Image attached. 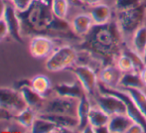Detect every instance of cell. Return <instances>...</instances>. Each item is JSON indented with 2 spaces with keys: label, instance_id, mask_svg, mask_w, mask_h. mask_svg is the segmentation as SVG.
I'll return each mask as SVG.
<instances>
[{
  "label": "cell",
  "instance_id": "1",
  "mask_svg": "<svg viewBox=\"0 0 146 133\" xmlns=\"http://www.w3.org/2000/svg\"><path fill=\"white\" fill-rule=\"evenodd\" d=\"M123 37L116 20L100 25L94 24L90 32L84 36L80 48L100 62L102 67L113 65L122 52Z\"/></svg>",
  "mask_w": 146,
  "mask_h": 133
},
{
  "label": "cell",
  "instance_id": "2",
  "mask_svg": "<svg viewBox=\"0 0 146 133\" xmlns=\"http://www.w3.org/2000/svg\"><path fill=\"white\" fill-rule=\"evenodd\" d=\"M146 19V2L143 1L139 6L124 11H118L116 22L123 36H132L134 32L142 25Z\"/></svg>",
  "mask_w": 146,
  "mask_h": 133
},
{
  "label": "cell",
  "instance_id": "3",
  "mask_svg": "<svg viewBox=\"0 0 146 133\" xmlns=\"http://www.w3.org/2000/svg\"><path fill=\"white\" fill-rule=\"evenodd\" d=\"M98 91L102 93H108V95H112L114 97H118L119 99H121L123 101V103L125 104V108H126V114L133 120V122L140 124L143 126V128L145 129L146 132V117L144 114L140 111V109L138 108V106L136 105V103L134 102V100L131 99V97L123 89H119L117 87H110L104 85V83H102L98 81Z\"/></svg>",
  "mask_w": 146,
  "mask_h": 133
},
{
  "label": "cell",
  "instance_id": "4",
  "mask_svg": "<svg viewBox=\"0 0 146 133\" xmlns=\"http://www.w3.org/2000/svg\"><path fill=\"white\" fill-rule=\"evenodd\" d=\"M77 50L73 47L66 45L55 50L46 61L45 67L49 71H60L72 67L78 60Z\"/></svg>",
  "mask_w": 146,
  "mask_h": 133
},
{
  "label": "cell",
  "instance_id": "5",
  "mask_svg": "<svg viewBox=\"0 0 146 133\" xmlns=\"http://www.w3.org/2000/svg\"><path fill=\"white\" fill-rule=\"evenodd\" d=\"M78 101L79 100L77 99L57 95V97L50 100L45 99L41 109L42 113H57L77 116Z\"/></svg>",
  "mask_w": 146,
  "mask_h": 133
},
{
  "label": "cell",
  "instance_id": "6",
  "mask_svg": "<svg viewBox=\"0 0 146 133\" xmlns=\"http://www.w3.org/2000/svg\"><path fill=\"white\" fill-rule=\"evenodd\" d=\"M72 71L83 85L88 95L94 97L98 93V75L94 67L88 65H77L72 67Z\"/></svg>",
  "mask_w": 146,
  "mask_h": 133
},
{
  "label": "cell",
  "instance_id": "7",
  "mask_svg": "<svg viewBox=\"0 0 146 133\" xmlns=\"http://www.w3.org/2000/svg\"><path fill=\"white\" fill-rule=\"evenodd\" d=\"M0 107L16 114L28 107V105L20 91L12 89H0Z\"/></svg>",
  "mask_w": 146,
  "mask_h": 133
},
{
  "label": "cell",
  "instance_id": "8",
  "mask_svg": "<svg viewBox=\"0 0 146 133\" xmlns=\"http://www.w3.org/2000/svg\"><path fill=\"white\" fill-rule=\"evenodd\" d=\"M96 105L98 106L100 109L104 110L106 113L110 116L115 115V114L126 113L125 104L121 99L108 93H102L100 91L94 95Z\"/></svg>",
  "mask_w": 146,
  "mask_h": 133
},
{
  "label": "cell",
  "instance_id": "9",
  "mask_svg": "<svg viewBox=\"0 0 146 133\" xmlns=\"http://www.w3.org/2000/svg\"><path fill=\"white\" fill-rule=\"evenodd\" d=\"M54 51V42L47 37L36 36L30 42V52L35 58H48Z\"/></svg>",
  "mask_w": 146,
  "mask_h": 133
},
{
  "label": "cell",
  "instance_id": "10",
  "mask_svg": "<svg viewBox=\"0 0 146 133\" xmlns=\"http://www.w3.org/2000/svg\"><path fill=\"white\" fill-rule=\"evenodd\" d=\"M54 91L57 95L68 99H73L79 100L85 95H88L86 89H84L83 85L80 83V81L77 79L72 83H59L56 85L54 87Z\"/></svg>",
  "mask_w": 146,
  "mask_h": 133
},
{
  "label": "cell",
  "instance_id": "11",
  "mask_svg": "<svg viewBox=\"0 0 146 133\" xmlns=\"http://www.w3.org/2000/svg\"><path fill=\"white\" fill-rule=\"evenodd\" d=\"M3 19L5 20L6 24H7L10 36L18 42H23V40L21 39V35H20L21 23H20L19 18L16 14V8L11 5H6Z\"/></svg>",
  "mask_w": 146,
  "mask_h": 133
},
{
  "label": "cell",
  "instance_id": "12",
  "mask_svg": "<svg viewBox=\"0 0 146 133\" xmlns=\"http://www.w3.org/2000/svg\"><path fill=\"white\" fill-rule=\"evenodd\" d=\"M122 71L116 67L115 64L108 65L102 67L98 73V81L104 85L110 87H118Z\"/></svg>",
  "mask_w": 146,
  "mask_h": 133
},
{
  "label": "cell",
  "instance_id": "13",
  "mask_svg": "<svg viewBox=\"0 0 146 133\" xmlns=\"http://www.w3.org/2000/svg\"><path fill=\"white\" fill-rule=\"evenodd\" d=\"M38 116L50 120L54 122L57 127L70 128L72 130L78 129L79 127V118L74 115H67V114H57V113H40Z\"/></svg>",
  "mask_w": 146,
  "mask_h": 133
},
{
  "label": "cell",
  "instance_id": "14",
  "mask_svg": "<svg viewBox=\"0 0 146 133\" xmlns=\"http://www.w3.org/2000/svg\"><path fill=\"white\" fill-rule=\"evenodd\" d=\"M71 25L74 34L80 37H84L90 32L94 24L90 13H80L73 18Z\"/></svg>",
  "mask_w": 146,
  "mask_h": 133
},
{
  "label": "cell",
  "instance_id": "15",
  "mask_svg": "<svg viewBox=\"0 0 146 133\" xmlns=\"http://www.w3.org/2000/svg\"><path fill=\"white\" fill-rule=\"evenodd\" d=\"M90 15L94 21V24L96 25L106 24L112 20V10L108 4L100 2L98 4L90 6Z\"/></svg>",
  "mask_w": 146,
  "mask_h": 133
},
{
  "label": "cell",
  "instance_id": "16",
  "mask_svg": "<svg viewBox=\"0 0 146 133\" xmlns=\"http://www.w3.org/2000/svg\"><path fill=\"white\" fill-rule=\"evenodd\" d=\"M133 120L126 113L115 114L110 116V121L108 123V132L110 133H124L127 132Z\"/></svg>",
  "mask_w": 146,
  "mask_h": 133
},
{
  "label": "cell",
  "instance_id": "17",
  "mask_svg": "<svg viewBox=\"0 0 146 133\" xmlns=\"http://www.w3.org/2000/svg\"><path fill=\"white\" fill-rule=\"evenodd\" d=\"M90 108H92V104H90L88 95H85L78 101L77 116L79 118L78 130H80V131H83L88 125V114H90Z\"/></svg>",
  "mask_w": 146,
  "mask_h": 133
},
{
  "label": "cell",
  "instance_id": "18",
  "mask_svg": "<svg viewBox=\"0 0 146 133\" xmlns=\"http://www.w3.org/2000/svg\"><path fill=\"white\" fill-rule=\"evenodd\" d=\"M21 95H23L24 99H25L26 103L29 107L33 109H37V108H41L45 101V97L35 91L32 89V87L29 85H22L19 89Z\"/></svg>",
  "mask_w": 146,
  "mask_h": 133
},
{
  "label": "cell",
  "instance_id": "19",
  "mask_svg": "<svg viewBox=\"0 0 146 133\" xmlns=\"http://www.w3.org/2000/svg\"><path fill=\"white\" fill-rule=\"evenodd\" d=\"M145 85L143 83L140 77V73L137 71H126L123 73L121 75L120 81H119L118 87L121 89H130V87H136V89H143Z\"/></svg>",
  "mask_w": 146,
  "mask_h": 133
},
{
  "label": "cell",
  "instance_id": "20",
  "mask_svg": "<svg viewBox=\"0 0 146 133\" xmlns=\"http://www.w3.org/2000/svg\"><path fill=\"white\" fill-rule=\"evenodd\" d=\"M110 116L108 113L100 109L98 106H92L88 114V124L92 126V128L100 127V126L108 125Z\"/></svg>",
  "mask_w": 146,
  "mask_h": 133
},
{
  "label": "cell",
  "instance_id": "21",
  "mask_svg": "<svg viewBox=\"0 0 146 133\" xmlns=\"http://www.w3.org/2000/svg\"><path fill=\"white\" fill-rule=\"evenodd\" d=\"M36 114H35V111L33 108L31 107H26L25 109H23L22 111L18 112V113L15 114L14 116V120L18 122L20 125L23 126L25 129H29L32 127L33 122L36 119Z\"/></svg>",
  "mask_w": 146,
  "mask_h": 133
},
{
  "label": "cell",
  "instance_id": "22",
  "mask_svg": "<svg viewBox=\"0 0 146 133\" xmlns=\"http://www.w3.org/2000/svg\"><path fill=\"white\" fill-rule=\"evenodd\" d=\"M132 48L137 53L142 55L146 48V26L142 25L131 36Z\"/></svg>",
  "mask_w": 146,
  "mask_h": 133
},
{
  "label": "cell",
  "instance_id": "23",
  "mask_svg": "<svg viewBox=\"0 0 146 133\" xmlns=\"http://www.w3.org/2000/svg\"><path fill=\"white\" fill-rule=\"evenodd\" d=\"M57 125L54 122L50 120L43 118L41 116H37L36 119L33 122L32 127L30 128V131L33 133H49L55 132Z\"/></svg>",
  "mask_w": 146,
  "mask_h": 133
},
{
  "label": "cell",
  "instance_id": "24",
  "mask_svg": "<svg viewBox=\"0 0 146 133\" xmlns=\"http://www.w3.org/2000/svg\"><path fill=\"white\" fill-rule=\"evenodd\" d=\"M30 85L35 91L45 97L46 93H48L51 89V81L46 75H39L33 77L30 81Z\"/></svg>",
  "mask_w": 146,
  "mask_h": 133
},
{
  "label": "cell",
  "instance_id": "25",
  "mask_svg": "<svg viewBox=\"0 0 146 133\" xmlns=\"http://www.w3.org/2000/svg\"><path fill=\"white\" fill-rule=\"evenodd\" d=\"M131 99L134 100L136 105L140 109V111L144 114L146 117V93L143 91V89H136V87H130V89H124Z\"/></svg>",
  "mask_w": 146,
  "mask_h": 133
},
{
  "label": "cell",
  "instance_id": "26",
  "mask_svg": "<svg viewBox=\"0 0 146 133\" xmlns=\"http://www.w3.org/2000/svg\"><path fill=\"white\" fill-rule=\"evenodd\" d=\"M122 52L125 53L127 56L130 57V59L132 60L133 66H134V71L140 73L146 65V61L144 60V58H143L142 55L139 54V53H137L133 48L130 49L126 46H123Z\"/></svg>",
  "mask_w": 146,
  "mask_h": 133
},
{
  "label": "cell",
  "instance_id": "27",
  "mask_svg": "<svg viewBox=\"0 0 146 133\" xmlns=\"http://www.w3.org/2000/svg\"><path fill=\"white\" fill-rule=\"evenodd\" d=\"M70 4L68 0H52V11L54 15L58 18L66 19Z\"/></svg>",
  "mask_w": 146,
  "mask_h": 133
},
{
  "label": "cell",
  "instance_id": "28",
  "mask_svg": "<svg viewBox=\"0 0 146 133\" xmlns=\"http://www.w3.org/2000/svg\"><path fill=\"white\" fill-rule=\"evenodd\" d=\"M115 65L122 73L134 71V66H133L132 60L130 59V57L127 56V55L123 52H121L120 55L117 57V59L115 61Z\"/></svg>",
  "mask_w": 146,
  "mask_h": 133
},
{
  "label": "cell",
  "instance_id": "29",
  "mask_svg": "<svg viewBox=\"0 0 146 133\" xmlns=\"http://www.w3.org/2000/svg\"><path fill=\"white\" fill-rule=\"evenodd\" d=\"M143 0H115L114 1V9L118 11H124L131 8L139 6Z\"/></svg>",
  "mask_w": 146,
  "mask_h": 133
},
{
  "label": "cell",
  "instance_id": "30",
  "mask_svg": "<svg viewBox=\"0 0 146 133\" xmlns=\"http://www.w3.org/2000/svg\"><path fill=\"white\" fill-rule=\"evenodd\" d=\"M13 3L14 7L16 8V10L18 11H25L31 6L33 0H11Z\"/></svg>",
  "mask_w": 146,
  "mask_h": 133
},
{
  "label": "cell",
  "instance_id": "31",
  "mask_svg": "<svg viewBox=\"0 0 146 133\" xmlns=\"http://www.w3.org/2000/svg\"><path fill=\"white\" fill-rule=\"evenodd\" d=\"M14 116H15V114L13 112L0 107V121H2V120H12L14 119Z\"/></svg>",
  "mask_w": 146,
  "mask_h": 133
},
{
  "label": "cell",
  "instance_id": "32",
  "mask_svg": "<svg viewBox=\"0 0 146 133\" xmlns=\"http://www.w3.org/2000/svg\"><path fill=\"white\" fill-rule=\"evenodd\" d=\"M8 34H9V31H8L7 24H6L5 20L2 18L0 19V41L3 40Z\"/></svg>",
  "mask_w": 146,
  "mask_h": 133
},
{
  "label": "cell",
  "instance_id": "33",
  "mask_svg": "<svg viewBox=\"0 0 146 133\" xmlns=\"http://www.w3.org/2000/svg\"><path fill=\"white\" fill-rule=\"evenodd\" d=\"M128 133H141V132H145V129L143 128L142 125L136 123V122H133L131 124V126L129 127V129L127 130Z\"/></svg>",
  "mask_w": 146,
  "mask_h": 133
},
{
  "label": "cell",
  "instance_id": "34",
  "mask_svg": "<svg viewBox=\"0 0 146 133\" xmlns=\"http://www.w3.org/2000/svg\"><path fill=\"white\" fill-rule=\"evenodd\" d=\"M70 6L73 7H84L86 6V4L83 2V0H68Z\"/></svg>",
  "mask_w": 146,
  "mask_h": 133
},
{
  "label": "cell",
  "instance_id": "35",
  "mask_svg": "<svg viewBox=\"0 0 146 133\" xmlns=\"http://www.w3.org/2000/svg\"><path fill=\"white\" fill-rule=\"evenodd\" d=\"M102 0H83V2L88 6H92V5H96V4L100 3Z\"/></svg>",
  "mask_w": 146,
  "mask_h": 133
},
{
  "label": "cell",
  "instance_id": "36",
  "mask_svg": "<svg viewBox=\"0 0 146 133\" xmlns=\"http://www.w3.org/2000/svg\"><path fill=\"white\" fill-rule=\"evenodd\" d=\"M5 8H6V5H5V3L3 2V0H0V19H2V18H3Z\"/></svg>",
  "mask_w": 146,
  "mask_h": 133
},
{
  "label": "cell",
  "instance_id": "37",
  "mask_svg": "<svg viewBox=\"0 0 146 133\" xmlns=\"http://www.w3.org/2000/svg\"><path fill=\"white\" fill-rule=\"evenodd\" d=\"M140 77H141V79H142L143 83H144V85L146 87V65L145 67H143V69L140 71Z\"/></svg>",
  "mask_w": 146,
  "mask_h": 133
},
{
  "label": "cell",
  "instance_id": "38",
  "mask_svg": "<svg viewBox=\"0 0 146 133\" xmlns=\"http://www.w3.org/2000/svg\"><path fill=\"white\" fill-rule=\"evenodd\" d=\"M142 56H143V58H144V60L146 61V48H145V50H144V52H143V54H142Z\"/></svg>",
  "mask_w": 146,
  "mask_h": 133
}]
</instances>
